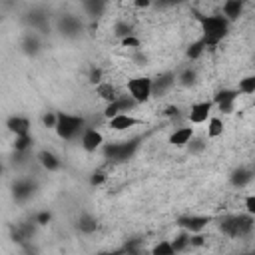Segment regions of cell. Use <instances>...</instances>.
Segmentation results:
<instances>
[{
    "label": "cell",
    "instance_id": "6da1fadb",
    "mask_svg": "<svg viewBox=\"0 0 255 255\" xmlns=\"http://www.w3.org/2000/svg\"><path fill=\"white\" fill-rule=\"evenodd\" d=\"M199 26H201V40L205 42L207 48L217 46L229 32V22L221 14H209V16H199Z\"/></svg>",
    "mask_w": 255,
    "mask_h": 255
},
{
    "label": "cell",
    "instance_id": "7a4b0ae2",
    "mask_svg": "<svg viewBox=\"0 0 255 255\" xmlns=\"http://www.w3.org/2000/svg\"><path fill=\"white\" fill-rule=\"evenodd\" d=\"M255 219L249 213H233L219 219V231L231 239H243L253 233Z\"/></svg>",
    "mask_w": 255,
    "mask_h": 255
},
{
    "label": "cell",
    "instance_id": "3957f363",
    "mask_svg": "<svg viewBox=\"0 0 255 255\" xmlns=\"http://www.w3.org/2000/svg\"><path fill=\"white\" fill-rule=\"evenodd\" d=\"M139 145H141V137H131V139H124V141H110V143L102 145V155H104V159H108L112 163H124L135 155Z\"/></svg>",
    "mask_w": 255,
    "mask_h": 255
},
{
    "label": "cell",
    "instance_id": "277c9868",
    "mask_svg": "<svg viewBox=\"0 0 255 255\" xmlns=\"http://www.w3.org/2000/svg\"><path fill=\"white\" fill-rule=\"evenodd\" d=\"M86 120L82 116H76V114H58V122H56V133L58 137L70 141V139H76L82 135V131L86 129Z\"/></svg>",
    "mask_w": 255,
    "mask_h": 255
},
{
    "label": "cell",
    "instance_id": "5b68a950",
    "mask_svg": "<svg viewBox=\"0 0 255 255\" xmlns=\"http://www.w3.org/2000/svg\"><path fill=\"white\" fill-rule=\"evenodd\" d=\"M128 94L135 104H143L151 98V78L147 76H135L128 80Z\"/></svg>",
    "mask_w": 255,
    "mask_h": 255
},
{
    "label": "cell",
    "instance_id": "8992f818",
    "mask_svg": "<svg viewBox=\"0 0 255 255\" xmlns=\"http://www.w3.org/2000/svg\"><path fill=\"white\" fill-rule=\"evenodd\" d=\"M56 28L64 38L74 40L84 32V20L80 16H76V14H62L56 20Z\"/></svg>",
    "mask_w": 255,
    "mask_h": 255
},
{
    "label": "cell",
    "instance_id": "52a82bcc",
    "mask_svg": "<svg viewBox=\"0 0 255 255\" xmlns=\"http://www.w3.org/2000/svg\"><path fill=\"white\" fill-rule=\"evenodd\" d=\"M24 24L30 28V32H40V34H46L50 30V14L38 6V8H32L26 16H24Z\"/></svg>",
    "mask_w": 255,
    "mask_h": 255
},
{
    "label": "cell",
    "instance_id": "ba28073f",
    "mask_svg": "<svg viewBox=\"0 0 255 255\" xmlns=\"http://www.w3.org/2000/svg\"><path fill=\"white\" fill-rule=\"evenodd\" d=\"M209 221H211L209 215H181V217H177V225L183 231L191 233V235L193 233H201L209 225Z\"/></svg>",
    "mask_w": 255,
    "mask_h": 255
},
{
    "label": "cell",
    "instance_id": "9c48e42d",
    "mask_svg": "<svg viewBox=\"0 0 255 255\" xmlns=\"http://www.w3.org/2000/svg\"><path fill=\"white\" fill-rule=\"evenodd\" d=\"M36 189H38V185H36L34 179H26V177L24 179H16L12 183V197L18 203H24V201H28V199L34 197Z\"/></svg>",
    "mask_w": 255,
    "mask_h": 255
},
{
    "label": "cell",
    "instance_id": "30bf717a",
    "mask_svg": "<svg viewBox=\"0 0 255 255\" xmlns=\"http://www.w3.org/2000/svg\"><path fill=\"white\" fill-rule=\"evenodd\" d=\"M34 231H36V223L34 219L32 221H20L12 227V239L16 243H20L22 247L30 245L32 243V237H34Z\"/></svg>",
    "mask_w": 255,
    "mask_h": 255
},
{
    "label": "cell",
    "instance_id": "8fae6325",
    "mask_svg": "<svg viewBox=\"0 0 255 255\" xmlns=\"http://www.w3.org/2000/svg\"><path fill=\"white\" fill-rule=\"evenodd\" d=\"M135 106H137V104H135L129 96H120L116 102L106 104V108H104V116H106V120H110V118H114V116H118V114H129Z\"/></svg>",
    "mask_w": 255,
    "mask_h": 255
},
{
    "label": "cell",
    "instance_id": "7c38bea8",
    "mask_svg": "<svg viewBox=\"0 0 255 255\" xmlns=\"http://www.w3.org/2000/svg\"><path fill=\"white\" fill-rule=\"evenodd\" d=\"M237 96H239V92H237V90H231V88H223V90H219V92L215 94L213 102L217 104L219 112H223V114H231V112H233V108H235Z\"/></svg>",
    "mask_w": 255,
    "mask_h": 255
},
{
    "label": "cell",
    "instance_id": "4fadbf2b",
    "mask_svg": "<svg viewBox=\"0 0 255 255\" xmlns=\"http://www.w3.org/2000/svg\"><path fill=\"white\" fill-rule=\"evenodd\" d=\"M80 143H82V147H84L88 153H92V151L102 149V145H104V135H102L96 128H86V129L82 131V135H80Z\"/></svg>",
    "mask_w": 255,
    "mask_h": 255
},
{
    "label": "cell",
    "instance_id": "5bb4252c",
    "mask_svg": "<svg viewBox=\"0 0 255 255\" xmlns=\"http://www.w3.org/2000/svg\"><path fill=\"white\" fill-rule=\"evenodd\" d=\"M175 72H163V74H159L157 78H153L151 80V98L155 96V98H159V96H163L173 84H175Z\"/></svg>",
    "mask_w": 255,
    "mask_h": 255
},
{
    "label": "cell",
    "instance_id": "9a60e30c",
    "mask_svg": "<svg viewBox=\"0 0 255 255\" xmlns=\"http://www.w3.org/2000/svg\"><path fill=\"white\" fill-rule=\"evenodd\" d=\"M211 108H213V102H195L191 108H189V122L191 124H203L209 120L211 116Z\"/></svg>",
    "mask_w": 255,
    "mask_h": 255
},
{
    "label": "cell",
    "instance_id": "2e32d148",
    "mask_svg": "<svg viewBox=\"0 0 255 255\" xmlns=\"http://www.w3.org/2000/svg\"><path fill=\"white\" fill-rule=\"evenodd\" d=\"M137 124H141V120L133 118L131 114H118V116H114V118L108 120V128L114 129V131H126L129 128L137 126Z\"/></svg>",
    "mask_w": 255,
    "mask_h": 255
},
{
    "label": "cell",
    "instance_id": "e0dca14e",
    "mask_svg": "<svg viewBox=\"0 0 255 255\" xmlns=\"http://www.w3.org/2000/svg\"><path fill=\"white\" fill-rule=\"evenodd\" d=\"M6 128L18 137V135H28L30 133V120L26 118V116H10L8 120H6Z\"/></svg>",
    "mask_w": 255,
    "mask_h": 255
},
{
    "label": "cell",
    "instance_id": "ac0fdd59",
    "mask_svg": "<svg viewBox=\"0 0 255 255\" xmlns=\"http://www.w3.org/2000/svg\"><path fill=\"white\" fill-rule=\"evenodd\" d=\"M229 181H231V185L233 187H245V185H249L251 181H253V171H251V167H235L233 171H231V175H229Z\"/></svg>",
    "mask_w": 255,
    "mask_h": 255
},
{
    "label": "cell",
    "instance_id": "d6986e66",
    "mask_svg": "<svg viewBox=\"0 0 255 255\" xmlns=\"http://www.w3.org/2000/svg\"><path fill=\"white\" fill-rule=\"evenodd\" d=\"M22 50H24L26 56H38L40 50H42L40 34H36V32H28V34L22 38Z\"/></svg>",
    "mask_w": 255,
    "mask_h": 255
},
{
    "label": "cell",
    "instance_id": "ffe728a7",
    "mask_svg": "<svg viewBox=\"0 0 255 255\" xmlns=\"http://www.w3.org/2000/svg\"><path fill=\"white\" fill-rule=\"evenodd\" d=\"M241 12H243V2L241 0H227V2H223V6H221V16L231 24V22H235L239 16H241Z\"/></svg>",
    "mask_w": 255,
    "mask_h": 255
},
{
    "label": "cell",
    "instance_id": "44dd1931",
    "mask_svg": "<svg viewBox=\"0 0 255 255\" xmlns=\"http://www.w3.org/2000/svg\"><path fill=\"white\" fill-rule=\"evenodd\" d=\"M191 137H193V128L181 126V128H175V131L169 135V143L175 147H185Z\"/></svg>",
    "mask_w": 255,
    "mask_h": 255
},
{
    "label": "cell",
    "instance_id": "7402d4cb",
    "mask_svg": "<svg viewBox=\"0 0 255 255\" xmlns=\"http://www.w3.org/2000/svg\"><path fill=\"white\" fill-rule=\"evenodd\" d=\"M38 161H40V165H42L44 169H48V171H58V169L62 167L60 157H58L54 151H48V149H44V151L38 153Z\"/></svg>",
    "mask_w": 255,
    "mask_h": 255
},
{
    "label": "cell",
    "instance_id": "603a6c76",
    "mask_svg": "<svg viewBox=\"0 0 255 255\" xmlns=\"http://www.w3.org/2000/svg\"><path fill=\"white\" fill-rule=\"evenodd\" d=\"M96 94H98L106 104H112V102H116V100L120 98L118 88H116L114 84H110V82H102V84H98V86H96Z\"/></svg>",
    "mask_w": 255,
    "mask_h": 255
},
{
    "label": "cell",
    "instance_id": "cb8c5ba5",
    "mask_svg": "<svg viewBox=\"0 0 255 255\" xmlns=\"http://www.w3.org/2000/svg\"><path fill=\"white\" fill-rule=\"evenodd\" d=\"M76 227H78L80 233L90 235V233H94L98 229V219L94 215H90V213H82L78 217V221H76Z\"/></svg>",
    "mask_w": 255,
    "mask_h": 255
},
{
    "label": "cell",
    "instance_id": "d4e9b609",
    "mask_svg": "<svg viewBox=\"0 0 255 255\" xmlns=\"http://www.w3.org/2000/svg\"><path fill=\"white\" fill-rule=\"evenodd\" d=\"M82 8L86 10V14H88L90 18H100V16L106 12L108 4L102 2V0H86V2H82Z\"/></svg>",
    "mask_w": 255,
    "mask_h": 255
},
{
    "label": "cell",
    "instance_id": "484cf974",
    "mask_svg": "<svg viewBox=\"0 0 255 255\" xmlns=\"http://www.w3.org/2000/svg\"><path fill=\"white\" fill-rule=\"evenodd\" d=\"M122 251H124V255H145V247H143V241L139 237L128 239L122 245Z\"/></svg>",
    "mask_w": 255,
    "mask_h": 255
},
{
    "label": "cell",
    "instance_id": "4316f807",
    "mask_svg": "<svg viewBox=\"0 0 255 255\" xmlns=\"http://www.w3.org/2000/svg\"><path fill=\"white\" fill-rule=\"evenodd\" d=\"M32 145H34V137L30 133L14 137V153H30Z\"/></svg>",
    "mask_w": 255,
    "mask_h": 255
},
{
    "label": "cell",
    "instance_id": "83f0119b",
    "mask_svg": "<svg viewBox=\"0 0 255 255\" xmlns=\"http://www.w3.org/2000/svg\"><path fill=\"white\" fill-rule=\"evenodd\" d=\"M175 78L179 80V84H181V86L191 88V86L197 82V70H195V68H191V66H187V68H183V70L179 72V76H175Z\"/></svg>",
    "mask_w": 255,
    "mask_h": 255
},
{
    "label": "cell",
    "instance_id": "f1b7e54d",
    "mask_svg": "<svg viewBox=\"0 0 255 255\" xmlns=\"http://www.w3.org/2000/svg\"><path fill=\"white\" fill-rule=\"evenodd\" d=\"M223 133V120L217 116H209L207 120V137H219Z\"/></svg>",
    "mask_w": 255,
    "mask_h": 255
},
{
    "label": "cell",
    "instance_id": "f546056e",
    "mask_svg": "<svg viewBox=\"0 0 255 255\" xmlns=\"http://www.w3.org/2000/svg\"><path fill=\"white\" fill-rule=\"evenodd\" d=\"M114 36H116V38H120V42H122L124 38L133 36V26H131L129 22H126V20L116 22V26H114Z\"/></svg>",
    "mask_w": 255,
    "mask_h": 255
},
{
    "label": "cell",
    "instance_id": "4dcf8cb0",
    "mask_svg": "<svg viewBox=\"0 0 255 255\" xmlns=\"http://www.w3.org/2000/svg\"><path fill=\"white\" fill-rule=\"evenodd\" d=\"M189 235H191V233L181 231V233H177V235L171 239V245H173L175 253H181V251H185V249L189 247Z\"/></svg>",
    "mask_w": 255,
    "mask_h": 255
},
{
    "label": "cell",
    "instance_id": "1f68e13d",
    "mask_svg": "<svg viewBox=\"0 0 255 255\" xmlns=\"http://www.w3.org/2000/svg\"><path fill=\"white\" fill-rule=\"evenodd\" d=\"M205 50H207V46H205V42L199 38V40H195V42L189 44V48H187V58H189V60H197Z\"/></svg>",
    "mask_w": 255,
    "mask_h": 255
},
{
    "label": "cell",
    "instance_id": "d6a6232c",
    "mask_svg": "<svg viewBox=\"0 0 255 255\" xmlns=\"http://www.w3.org/2000/svg\"><path fill=\"white\" fill-rule=\"evenodd\" d=\"M149 255H177V253H175L171 241H159V243L153 245V249H151Z\"/></svg>",
    "mask_w": 255,
    "mask_h": 255
},
{
    "label": "cell",
    "instance_id": "836d02e7",
    "mask_svg": "<svg viewBox=\"0 0 255 255\" xmlns=\"http://www.w3.org/2000/svg\"><path fill=\"white\" fill-rule=\"evenodd\" d=\"M241 94H253L255 92V76H245L243 80H239V90Z\"/></svg>",
    "mask_w": 255,
    "mask_h": 255
},
{
    "label": "cell",
    "instance_id": "e575fe53",
    "mask_svg": "<svg viewBox=\"0 0 255 255\" xmlns=\"http://www.w3.org/2000/svg\"><path fill=\"white\" fill-rule=\"evenodd\" d=\"M185 147H187V151H189V153H201V151L207 147V143H205V139H203V137H195V135H193Z\"/></svg>",
    "mask_w": 255,
    "mask_h": 255
},
{
    "label": "cell",
    "instance_id": "d590c367",
    "mask_svg": "<svg viewBox=\"0 0 255 255\" xmlns=\"http://www.w3.org/2000/svg\"><path fill=\"white\" fill-rule=\"evenodd\" d=\"M56 122H58V112H46V114L42 116V124H44V128L54 129V128H56Z\"/></svg>",
    "mask_w": 255,
    "mask_h": 255
},
{
    "label": "cell",
    "instance_id": "8d00e7d4",
    "mask_svg": "<svg viewBox=\"0 0 255 255\" xmlns=\"http://www.w3.org/2000/svg\"><path fill=\"white\" fill-rule=\"evenodd\" d=\"M122 46H126V48H133V50H139L141 42H139V38L133 34V36H128V38H124V40H122Z\"/></svg>",
    "mask_w": 255,
    "mask_h": 255
},
{
    "label": "cell",
    "instance_id": "74e56055",
    "mask_svg": "<svg viewBox=\"0 0 255 255\" xmlns=\"http://www.w3.org/2000/svg\"><path fill=\"white\" fill-rule=\"evenodd\" d=\"M106 177H108V175H106L104 169H96V171L92 173V177H90V183H92V185H102V183L106 181Z\"/></svg>",
    "mask_w": 255,
    "mask_h": 255
},
{
    "label": "cell",
    "instance_id": "f35d334b",
    "mask_svg": "<svg viewBox=\"0 0 255 255\" xmlns=\"http://www.w3.org/2000/svg\"><path fill=\"white\" fill-rule=\"evenodd\" d=\"M50 219H52L50 211H40V213L34 215V223L36 225H46V223H50Z\"/></svg>",
    "mask_w": 255,
    "mask_h": 255
},
{
    "label": "cell",
    "instance_id": "ab89813d",
    "mask_svg": "<svg viewBox=\"0 0 255 255\" xmlns=\"http://www.w3.org/2000/svg\"><path fill=\"white\" fill-rule=\"evenodd\" d=\"M88 80H90L94 86L102 84V70H100V68H92V70H90V76H88Z\"/></svg>",
    "mask_w": 255,
    "mask_h": 255
},
{
    "label": "cell",
    "instance_id": "60d3db41",
    "mask_svg": "<svg viewBox=\"0 0 255 255\" xmlns=\"http://www.w3.org/2000/svg\"><path fill=\"white\" fill-rule=\"evenodd\" d=\"M245 211L249 215H255V195H247L245 197Z\"/></svg>",
    "mask_w": 255,
    "mask_h": 255
},
{
    "label": "cell",
    "instance_id": "b9f144b4",
    "mask_svg": "<svg viewBox=\"0 0 255 255\" xmlns=\"http://www.w3.org/2000/svg\"><path fill=\"white\" fill-rule=\"evenodd\" d=\"M179 112H181V110H179L177 106H167L163 114H165L167 118H177V116H179Z\"/></svg>",
    "mask_w": 255,
    "mask_h": 255
},
{
    "label": "cell",
    "instance_id": "7bdbcfd3",
    "mask_svg": "<svg viewBox=\"0 0 255 255\" xmlns=\"http://www.w3.org/2000/svg\"><path fill=\"white\" fill-rule=\"evenodd\" d=\"M96 255H124V251H122V247H120V249H114V251H100V253H96Z\"/></svg>",
    "mask_w": 255,
    "mask_h": 255
},
{
    "label": "cell",
    "instance_id": "ee69618b",
    "mask_svg": "<svg viewBox=\"0 0 255 255\" xmlns=\"http://www.w3.org/2000/svg\"><path fill=\"white\" fill-rule=\"evenodd\" d=\"M135 6H137V8H147V6H151V2H147V0L141 2V0H139V2H135Z\"/></svg>",
    "mask_w": 255,
    "mask_h": 255
},
{
    "label": "cell",
    "instance_id": "f6af8a7d",
    "mask_svg": "<svg viewBox=\"0 0 255 255\" xmlns=\"http://www.w3.org/2000/svg\"><path fill=\"white\" fill-rule=\"evenodd\" d=\"M243 255H253V253H243Z\"/></svg>",
    "mask_w": 255,
    "mask_h": 255
}]
</instances>
